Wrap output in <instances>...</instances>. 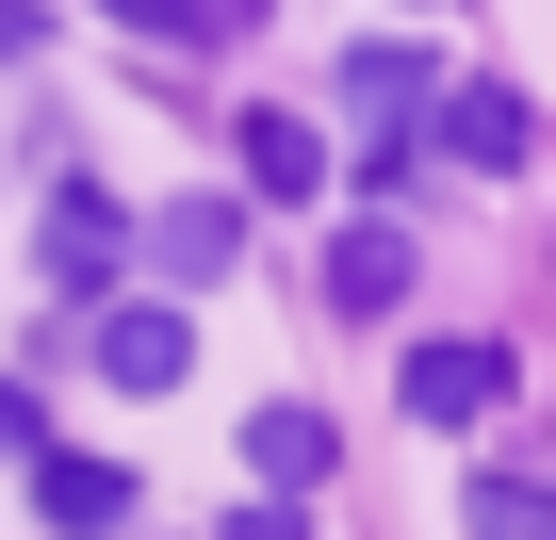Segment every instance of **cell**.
Instances as JSON below:
<instances>
[{"mask_svg":"<svg viewBox=\"0 0 556 540\" xmlns=\"http://www.w3.org/2000/svg\"><path fill=\"white\" fill-rule=\"evenodd\" d=\"M34 524H50V540H115V524H131V459H66V442H50V459H34Z\"/></svg>","mask_w":556,"mask_h":540,"instance_id":"3","label":"cell"},{"mask_svg":"<svg viewBox=\"0 0 556 540\" xmlns=\"http://www.w3.org/2000/svg\"><path fill=\"white\" fill-rule=\"evenodd\" d=\"M245 180H262V213H278V197H312V180H328L312 115H245Z\"/></svg>","mask_w":556,"mask_h":540,"instance_id":"9","label":"cell"},{"mask_svg":"<svg viewBox=\"0 0 556 540\" xmlns=\"http://www.w3.org/2000/svg\"><path fill=\"white\" fill-rule=\"evenodd\" d=\"M0 459H50V410H34V377H0Z\"/></svg>","mask_w":556,"mask_h":540,"instance_id":"12","label":"cell"},{"mask_svg":"<svg viewBox=\"0 0 556 540\" xmlns=\"http://www.w3.org/2000/svg\"><path fill=\"white\" fill-rule=\"evenodd\" d=\"M458 524H475V540H556L540 475H475V491H458Z\"/></svg>","mask_w":556,"mask_h":540,"instance_id":"10","label":"cell"},{"mask_svg":"<svg viewBox=\"0 0 556 540\" xmlns=\"http://www.w3.org/2000/svg\"><path fill=\"white\" fill-rule=\"evenodd\" d=\"M50 50V0H0V66H34Z\"/></svg>","mask_w":556,"mask_h":540,"instance_id":"13","label":"cell"},{"mask_svg":"<svg viewBox=\"0 0 556 540\" xmlns=\"http://www.w3.org/2000/svg\"><path fill=\"white\" fill-rule=\"evenodd\" d=\"M409 296V229H344L328 246V312H393Z\"/></svg>","mask_w":556,"mask_h":540,"instance_id":"8","label":"cell"},{"mask_svg":"<svg viewBox=\"0 0 556 540\" xmlns=\"http://www.w3.org/2000/svg\"><path fill=\"white\" fill-rule=\"evenodd\" d=\"M312 475H328V410H295V393L245 410V491H262V507H295Z\"/></svg>","mask_w":556,"mask_h":540,"instance_id":"4","label":"cell"},{"mask_svg":"<svg viewBox=\"0 0 556 540\" xmlns=\"http://www.w3.org/2000/svg\"><path fill=\"white\" fill-rule=\"evenodd\" d=\"M83 361H99L115 393H180V361H197V328H180V296H115V312L83 328Z\"/></svg>","mask_w":556,"mask_h":540,"instance_id":"1","label":"cell"},{"mask_svg":"<svg viewBox=\"0 0 556 540\" xmlns=\"http://www.w3.org/2000/svg\"><path fill=\"white\" fill-rule=\"evenodd\" d=\"M491 393H507V344H426V361H409V410H426V426H475Z\"/></svg>","mask_w":556,"mask_h":540,"instance_id":"7","label":"cell"},{"mask_svg":"<svg viewBox=\"0 0 556 540\" xmlns=\"http://www.w3.org/2000/svg\"><path fill=\"white\" fill-rule=\"evenodd\" d=\"M229 540H312V524H295V507H262V491H245V507H229Z\"/></svg>","mask_w":556,"mask_h":540,"instance_id":"14","label":"cell"},{"mask_svg":"<svg viewBox=\"0 0 556 540\" xmlns=\"http://www.w3.org/2000/svg\"><path fill=\"white\" fill-rule=\"evenodd\" d=\"M344 99L377 115V164H393V148L442 115V66H426V50H361V66H344Z\"/></svg>","mask_w":556,"mask_h":540,"instance_id":"5","label":"cell"},{"mask_svg":"<svg viewBox=\"0 0 556 540\" xmlns=\"http://www.w3.org/2000/svg\"><path fill=\"white\" fill-rule=\"evenodd\" d=\"M50 279H66V296H83V279H115V213H99V197H66V213H50Z\"/></svg>","mask_w":556,"mask_h":540,"instance_id":"11","label":"cell"},{"mask_svg":"<svg viewBox=\"0 0 556 540\" xmlns=\"http://www.w3.org/2000/svg\"><path fill=\"white\" fill-rule=\"evenodd\" d=\"M148 262H164V279H229V262H245V213L229 197H164L148 213Z\"/></svg>","mask_w":556,"mask_h":540,"instance_id":"6","label":"cell"},{"mask_svg":"<svg viewBox=\"0 0 556 540\" xmlns=\"http://www.w3.org/2000/svg\"><path fill=\"white\" fill-rule=\"evenodd\" d=\"M442 148H458L475 180H523V164H540V99H507V83H458V99H442Z\"/></svg>","mask_w":556,"mask_h":540,"instance_id":"2","label":"cell"}]
</instances>
